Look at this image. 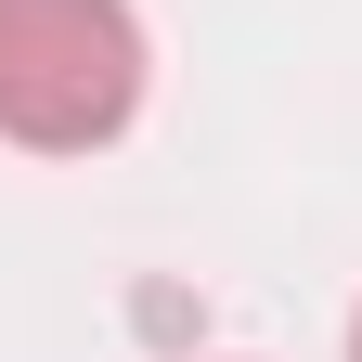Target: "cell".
<instances>
[{
	"label": "cell",
	"mask_w": 362,
	"mask_h": 362,
	"mask_svg": "<svg viewBox=\"0 0 362 362\" xmlns=\"http://www.w3.org/2000/svg\"><path fill=\"white\" fill-rule=\"evenodd\" d=\"M143 117V13L129 0H0V143L90 156Z\"/></svg>",
	"instance_id": "obj_1"
},
{
	"label": "cell",
	"mask_w": 362,
	"mask_h": 362,
	"mask_svg": "<svg viewBox=\"0 0 362 362\" xmlns=\"http://www.w3.org/2000/svg\"><path fill=\"white\" fill-rule=\"evenodd\" d=\"M349 362H362V324H349Z\"/></svg>",
	"instance_id": "obj_2"
}]
</instances>
